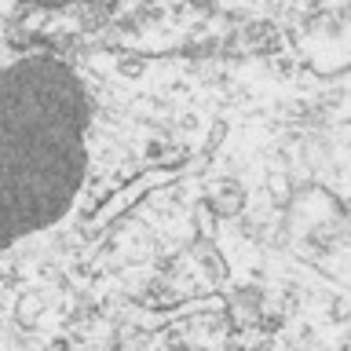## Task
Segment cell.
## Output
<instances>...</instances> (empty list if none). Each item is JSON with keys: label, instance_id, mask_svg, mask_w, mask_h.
Returning a JSON list of instances; mask_svg holds the SVG:
<instances>
[{"label": "cell", "instance_id": "obj_1", "mask_svg": "<svg viewBox=\"0 0 351 351\" xmlns=\"http://www.w3.org/2000/svg\"><path fill=\"white\" fill-rule=\"evenodd\" d=\"M92 99L66 62L0 66V249L70 213L88 176Z\"/></svg>", "mask_w": 351, "mask_h": 351}, {"label": "cell", "instance_id": "obj_2", "mask_svg": "<svg viewBox=\"0 0 351 351\" xmlns=\"http://www.w3.org/2000/svg\"><path fill=\"white\" fill-rule=\"evenodd\" d=\"M29 4H40V8H66V4H81V0H29Z\"/></svg>", "mask_w": 351, "mask_h": 351}]
</instances>
